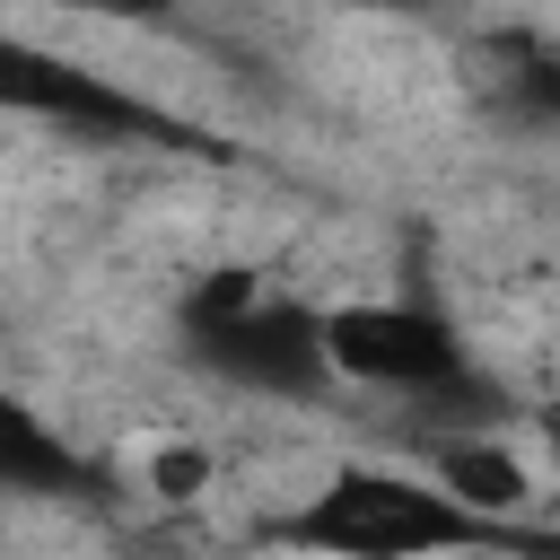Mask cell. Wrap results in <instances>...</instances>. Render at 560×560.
I'll return each instance as SVG.
<instances>
[{
	"label": "cell",
	"instance_id": "7c38bea8",
	"mask_svg": "<svg viewBox=\"0 0 560 560\" xmlns=\"http://www.w3.org/2000/svg\"><path fill=\"white\" fill-rule=\"evenodd\" d=\"M368 9H394V0H368Z\"/></svg>",
	"mask_w": 560,
	"mask_h": 560
},
{
	"label": "cell",
	"instance_id": "8fae6325",
	"mask_svg": "<svg viewBox=\"0 0 560 560\" xmlns=\"http://www.w3.org/2000/svg\"><path fill=\"white\" fill-rule=\"evenodd\" d=\"M464 560H516V551H464Z\"/></svg>",
	"mask_w": 560,
	"mask_h": 560
},
{
	"label": "cell",
	"instance_id": "3957f363",
	"mask_svg": "<svg viewBox=\"0 0 560 560\" xmlns=\"http://www.w3.org/2000/svg\"><path fill=\"white\" fill-rule=\"evenodd\" d=\"M0 114H35V122H70L79 140H166V149H192V131L175 114H158L149 96L26 44V35H0Z\"/></svg>",
	"mask_w": 560,
	"mask_h": 560
},
{
	"label": "cell",
	"instance_id": "8992f818",
	"mask_svg": "<svg viewBox=\"0 0 560 560\" xmlns=\"http://www.w3.org/2000/svg\"><path fill=\"white\" fill-rule=\"evenodd\" d=\"M0 490H105V481L70 438H52L18 394H0Z\"/></svg>",
	"mask_w": 560,
	"mask_h": 560
},
{
	"label": "cell",
	"instance_id": "7a4b0ae2",
	"mask_svg": "<svg viewBox=\"0 0 560 560\" xmlns=\"http://www.w3.org/2000/svg\"><path fill=\"white\" fill-rule=\"evenodd\" d=\"M184 341L210 376L245 385V394H324L332 376V350H324V315L298 306V298H262L254 271H210L192 298H184Z\"/></svg>",
	"mask_w": 560,
	"mask_h": 560
},
{
	"label": "cell",
	"instance_id": "30bf717a",
	"mask_svg": "<svg viewBox=\"0 0 560 560\" xmlns=\"http://www.w3.org/2000/svg\"><path fill=\"white\" fill-rule=\"evenodd\" d=\"M542 429H551V446H560V402H551V411H542Z\"/></svg>",
	"mask_w": 560,
	"mask_h": 560
},
{
	"label": "cell",
	"instance_id": "9c48e42d",
	"mask_svg": "<svg viewBox=\"0 0 560 560\" xmlns=\"http://www.w3.org/2000/svg\"><path fill=\"white\" fill-rule=\"evenodd\" d=\"M158 481H166V490H175V499H184V490H192V481H201V455H166V464H158Z\"/></svg>",
	"mask_w": 560,
	"mask_h": 560
},
{
	"label": "cell",
	"instance_id": "277c9868",
	"mask_svg": "<svg viewBox=\"0 0 560 560\" xmlns=\"http://www.w3.org/2000/svg\"><path fill=\"white\" fill-rule=\"evenodd\" d=\"M324 350H332V368L341 376H359V385H385V394H438V385H455L464 368H472V350H464V332L438 315V306H420V298H394V306H332L324 315Z\"/></svg>",
	"mask_w": 560,
	"mask_h": 560
},
{
	"label": "cell",
	"instance_id": "ba28073f",
	"mask_svg": "<svg viewBox=\"0 0 560 560\" xmlns=\"http://www.w3.org/2000/svg\"><path fill=\"white\" fill-rule=\"evenodd\" d=\"M52 9H88V18H166L175 0H52Z\"/></svg>",
	"mask_w": 560,
	"mask_h": 560
},
{
	"label": "cell",
	"instance_id": "5b68a950",
	"mask_svg": "<svg viewBox=\"0 0 560 560\" xmlns=\"http://www.w3.org/2000/svg\"><path fill=\"white\" fill-rule=\"evenodd\" d=\"M481 88H490V105L508 114V122H525V131H560V44H542V35H490L481 44Z\"/></svg>",
	"mask_w": 560,
	"mask_h": 560
},
{
	"label": "cell",
	"instance_id": "52a82bcc",
	"mask_svg": "<svg viewBox=\"0 0 560 560\" xmlns=\"http://www.w3.org/2000/svg\"><path fill=\"white\" fill-rule=\"evenodd\" d=\"M438 481H446L464 508H481V516L525 508V464H516L508 446H490V429H481V438H438Z\"/></svg>",
	"mask_w": 560,
	"mask_h": 560
},
{
	"label": "cell",
	"instance_id": "6da1fadb",
	"mask_svg": "<svg viewBox=\"0 0 560 560\" xmlns=\"http://www.w3.org/2000/svg\"><path fill=\"white\" fill-rule=\"evenodd\" d=\"M271 542L315 551V560H429V551H542L534 534H508L499 516L464 508L455 490H429L411 472H376V464H341L306 508H289L271 525Z\"/></svg>",
	"mask_w": 560,
	"mask_h": 560
}]
</instances>
